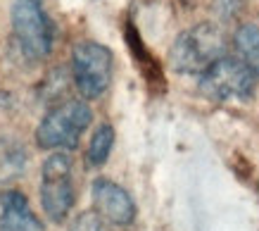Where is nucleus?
I'll use <instances>...</instances> for the list:
<instances>
[{
    "label": "nucleus",
    "mask_w": 259,
    "mask_h": 231,
    "mask_svg": "<svg viewBox=\"0 0 259 231\" xmlns=\"http://www.w3.org/2000/svg\"><path fill=\"white\" fill-rule=\"evenodd\" d=\"M76 203V188L71 176V158L57 150L43 162L40 174V205L53 222H62Z\"/></svg>",
    "instance_id": "obj_6"
},
{
    "label": "nucleus",
    "mask_w": 259,
    "mask_h": 231,
    "mask_svg": "<svg viewBox=\"0 0 259 231\" xmlns=\"http://www.w3.org/2000/svg\"><path fill=\"white\" fill-rule=\"evenodd\" d=\"M26 148L15 138H0V191L5 193L10 183H15L17 179H22L26 172Z\"/></svg>",
    "instance_id": "obj_9"
},
{
    "label": "nucleus",
    "mask_w": 259,
    "mask_h": 231,
    "mask_svg": "<svg viewBox=\"0 0 259 231\" xmlns=\"http://www.w3.org/2000/svg\"><path fill=\"white\" fill-rule=\"evenodd\" d=\"M114 57L112 50L95 41H79L71 48V79L88 100L100 98L112 84Z\"/></svg>",
    "instance_id": "obj_5"
},
{
    "label": "nucleus",
    "mask_w": 259,
    "mask_h": 231,
    "mask_svg": "<svg viewBox=\"0 0 259 231\" xmlns=\"http://www.w3.org/2000/svg\"><path fill=\"white\" fill-rule=\"evenodd\" d=\"M226 33L221 26L202 22L181 31L169 48V62L179 74L202 76L217 60L226 55Z\"/></svg>",
    "instance_id": "obj_2"
},
{
    "label": "nucleus",
    "mask_w": 259,
    "mask_h": 231,
    "mask_svg": "<svg viewBox=\"0 0 259 231\" xmlns=\"http://www.w3.org/2000/svg\"><path fill=\"white\" fill-rule=\"evenodd\" d=\"M93 120V112L83 100H60L36 129V143L43 150H74L79 138Z\"/></svg>",
    "instance_id": "obj_3"
},
{
    "label": "nucleus",
    "mask_w": 259,
    "mask_h": 231,
    "mask_svg": "<svg viewBox=\"0 0 259 231\" xmlns=\"http://www.w3.org/2000/svg\"><path fill=\"white\" fill-rule=\"evenodd\" d=\"M3 103H5V100H3V96H0V105H3Z\"/></svg>",
    "instance_id": "obj_13"
},
{
    "label": "nucleus",
    "mask_w": 259,
    "mask_h": 231,
    "mask_svg": "<svg viewBox=\"0 0 259 231\" xmlns=\"http://www.w3.org/2000/svg\"><path fill=\"white\" fill-rule=\"evenodd\" d=\"M91 198H93L95 212L110 224L128 226L136 219V203L128 196L124 186L110 181V179H95L91 186Z\"/></svg>",
    "instance_id": "obj_7"
},
{
    "label": "nucleus",
    "mask_w": 259,
    "mask_h": 231,
    "mask_svg": "<svg viewBox=\"0 0 259 231\" xmlns=\"http://www.w3.org/2000/svg\"><path fill=\"white\" fill-rule=\"evenodd\" d=\"M254 74L243 60L224 55L197 79L200 93L214 103H247L254 96Z\"/></svg>",
    "instance_id": "obj_4"
},
{
    "label": "nucleus",
    "mask_w": 259,
    "mask_h": 231,
    "mask_svg": "<svg viewBox=\"0 0 259 231\" xmlns=\"http://www.w3.org/2000/svg\"><path fill=\"white\" fill-rule=\"evenodd\" d=\"M233 43L240 53V60L250 67L254 76H259V26L243 24L233 36Z\"/></svg>",
    "instance_id": "obj_10"
},
{
    "label": "nucleus",
    "mask_w": 259,
    "mask_h": 231,
    "mask_svg": "<svg viewBox=\"0 0 259 231\" xmlns=\"http://www.w3.org/2000/svg\"><path fill=\"white\" fill-rule=\"evenodd\" d=\"M10 26L19 60L36 64L50 55L55 43V24L46 12L43 0H12Z\"/></svg>",
    "instance_id": "obj_1"
},
{
    "label": "nucleus",
    "mask_w": 259,
    "mask_h": 231,
    "mask_svg": "<svg viewBox=\"0 0 259 231\" xmlns=\"http://www.w3.org/2000/svg\"><path fill=\"white\" fill-rule=\"evenodd\" d=\"M112 148H114V129H112V124H100L93 131V138L88 143L86 162L91 167H102L110 158Z\"/></svg>",
    "instance_id": "obj_11"
},
{
    "label": "nucleus",
    "mask_w": 259,
    "mask_h": 231,
    "mask_svg": "<svg viewBox=\"0 0 259 231\" xmlns=\"http://www.w3.org/2000/svg\"><path fill=\"white\" fill-rule=\"evenodd\" d=\"M69 231H110V229H107L105 219L98 212H81L69 224Z\"/></svg>",
    "instance_id": "obj_12"
},
{
    "label": "nucleus",
    "mask_w": 259,
    "mask_h": 231,
    "mask_svg": "<svg viewBox=\"0 0 259 231\" xmlns=\"http://www.w3.org/2000/svg\"><path fill=\"white\" fill-rule=\"evenodd\" d=\"M0 231H43L22 191H5L0 198Z\"/></svg>",
    "instance_id": "obj_8"
}]
</instances>
